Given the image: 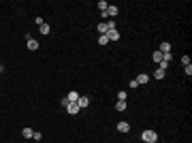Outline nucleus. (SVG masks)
<instances>
[{
  "mask_svg": "<svg viewBox=\"0 0 192 143\" xmlns=\"http://www.w3.org/2000/svg\"><path fill=\"white\" fill-rule=\"evenodd\" d=\"M158 51H162V53H171V43H169V41H162V45H160Z\"/></svg>",
  "mask_w": 192,
  "mask_h": 143,
  "instance_id": "nucleus-8",
  "label": "nucleus"
},
{
  "mask_svg": "<svg viewBox=\"0 0 192 143\" xmlns=\"http://www.w3.org/2000/svg\"><path fill=\"white\" fill-rule=\"evenodd\" d=\"M79 92H68V96H66V98H68V102H77V100H79Z\"/></svg>",
  "mask_w": 192,
  "mask_h": 143,
  "instance_id": "nucleus-12",
  "label": "nucleus"
},
{
  "mask_svg": "<svg viewBox=\"0 0 192 143\" xmlns=\"http://www.w3.org/2000/svg\"><path fill=\"white\" fill-rule=\"evenodd\" d=\"M26 41H28V49H30V51H36V49H39V41H34L30 34H26Z\"/></svg>",
  "mask_w": 192,
  "mask_h": 143,
  "instance_id": "nucleus-2",
  "label": "nucleus"
},
{
  "mask_svg": "<svg viewBox=\"0 0 192 143\" xmlns=\"http://www.w3.org/2000/svg\"><path fill=\"white\" fill-rule=\"evenodd\" d=\"M117 100H126V92H117Z\"/></svg>",
  "mask_w": 192,
  "mask_h": 143,
  "instance_id": "nucleus-22",
  "label": "nucleus"
},
{
  "mask_svg": "<svg viewBox=\"0 0 192 143\" xmlns=\"http://www.w3.org/2000/svg\"><path fill=\"white\" fill-rule=\"evenodd\" d=\"M0 71H2V64H0Z\"/></svg>",
  "mask_w": 192,
  "mask_h": 143,
  "instance_id": "nucleus-23",
  "label": "nucleus"
},
{
  "mask_svg": "<svg viewBox=\"0 0 192 143\" xmlns=\"http://www.w3.org/2000/svg\"><path fill=\"white\" fill-rule=\"evenodd\" d=\"M115 109H117V111H126V100H117Z\"/></svg>",
  "mask_w": 192,
  "mask_h": 143,
  "instance_id": "nucleus-17",
  "label": "nucleus"
},
{
  "mask_svg": "<svg viewBox=\"0 0 192 143\" xmlns=\"http://www.w3.org/2000/svg\"><path fill=\"white\" fill-rule=\"evenodd\" d=\"M32 139H34V141H41V139H43V133H39V130H34V135H32Z\"/></svg>",
  "mask_w": 192,
  "mask_h": 143,
  "instance_id": "nucleus-20",
  "label": "nucleus"
},
{
  "mask_svg": "<svg viewBox=\"0 0 192 143\" xmlns=\"http://www.w3.org/2000/svg\"><path fill=\"white\" fill-rule=\"evenodd\" d=\"M184 73H186V75L190 77V75H192V64H188V66H184Z\"/></svg>",
  "mask_w": 192,
  "mask_h": 143,
  "instance_id": "nucleus-21",
  "label": "nucleus"
},
{
  "mask_svg": "<svg viewBox=\"0 0 192 143\" xmlns=\"http://www.w3.org/2000/svg\"><path fill=\"white\" fill-rule=\"evenodd\" d=\"M32 135H34L32 128H21V137H24V139H32Z\"/></svg>",
  "mask_w": 192,
  "mask_h": 143,
  "instance_id": "nucleus-11",
  "label": "nucleus"
},
{
  "mask_svg": "<svg viewBox=\"0 0 192 143\" xmlns=\"http://www.w3.org/2000/svg\"><path fill=\"white\" fill-rule=\"evenodd\" d=\"M39 30H41V34H49V32H51L49 24H43V26H39Z\"/></svg>",
  "mask_w": 192,
  "mask_h": 143,
  "instance_id": "nucleus-16",
  "label": "nucleus"
},
{
  "mask_svg": "<svg viewBox=\"0 0 192 143\" xmlns=\"http://www.w3.org/2000/svg\"><path fill=\"white\" fill-rule=\"evenodd\" d=\"M96 6H98V9H100V13H102V11H107V6H109V2H105V0H100V2H98Z\"/></svg>",
  "mask_w": 192,
  "mask_h": 143,
  "instance_id": "nucleus-18",
  "label": "nucleus"
},
{
  "mask_svg": "<svg viewBox=\"0 0 192 143\" xmlns=\"http://www.w3.org/2000/svg\"><path fill=\"white\" fill-rule=\"evenodd\" d=\"M117 130H120V133H128V130H130V124H128V122H120V124H117Z\"/></svg>",
  "mask_w": 192,
  "mask_h": 143,
  "instance_id": "nucleus-10",
  "label": "nucleus"
},
{
  "mask_svg": "<svg viewBox=\"0 0 192 143\" xmlns=\"http://www.w3.org/2000/svg\"><path fill=\"white\" fill-rule=\"evenodd\" d=\"M117 13H120V9H117L115 4H109V6H107V17H115Z\"/></svg>",
  "mask_w": 192,
  "mask_h": 143,
  "instance_id": "nucleus-4",
  "label": "nucleus"
},
{
  "mask_svg": "<svg viewBox=\"0 0 192 143\" xmlns=\"http://www.w3.org/2000/svg\"><path fill=\"white\" fill-rule=\"evenodd\" d=\"M141 139H143L145 143H156L158 141V133H156V130H143Z\"/></svg>",
  "mask_w": 192,
  "mask_h": 143,
  "instance_id": "nucleus-1",
  "label": "nucleus"
},
{
  "mask_svg": "<svg viewBox=\"0 0 192 143\" xmlns=\"http://www.w3.org/2000/svg\"><path fill=\"white\" fill-rule=\"evenodd\" d=\"M164 77H167V71H162V68H158L154 73V79H164Z\"/></svg>",
  "mask_w": 192,
  "mask_h": 143,
  "instance_id": "nucleus-14",
  "label": "nucleus"
},
{
  "mask_svg": "<svg viewBox=\"0 0 192 143\" xmlns=\"http://www.w3.org/2000/svg\"><path fill=\"white\" fill-rule=\"evenodd\" d=\"M107 43H109V39H107V34H100V37H98V45H100V47H105Z\"/></svg>",
  "mask_w": 192,
  "mask_h": 143,
  "instance_id": "nucleus-15",
  "label": "nucleus"
},
{
  "mask_svg": "<svg viewBox=\"0 0 192 143\" xmlns=\"http://www.w3.org/2000/svg\"><path fill=\"white\" fill-rule=\"evenodd\" d=\"M96 28H98V32H100V34H107V32H109V26H107V21H100Z\"/></svg>",
  "mask_w": 192,
  "mask_h": 143,
  "instance_id": "nucleus-9",
  "label": "nucleus"
},
{
  "mask_svg": "<svg viewBox=\"0 0 192 143\" xmlns=\"http://www.w3.org/2000/svg\"><path fill=\"white\" fill-rule=\"evenodd\" d=\"M77 105H79V109H86V107L90 105V98H88V96H79V100H77Z\"/></svg>",
  "mask_w": 192,
  "mask_h": 143,
  "instance_id": "nucleus-6",
  "label": "nucleus"
},
{
  "mask_svg": "<svg viewBox=\"0 0 192 143\" xmlns=\"http://www.w3.org/2000/svg\"><path fill=\"white\" fill-rule=\"evenodd\" d=\"M135 81H137L139 86H145V83L149 81V75H147V73H141V75H137V79H135Z\"/></svg>",
  "mask_w": 192,
  "mask_h": 143,
  "instance_id": "nucleus-3",
  "label": "nucleus"
},
{
  "mask_svg": "<svg viewBox=\"0 0 192 143\" xmlns=\"http://www.w3.org/2000/svg\"><path fill=\"white\" fill-rule=\"evenodd\" d=\"M162 56H164V53H162V51H158V49H156V51L152 53V58H154V62H158V64L162 62Z\"/></svg>",
  "mask_w": 192,
  "mask_h": 143,
  "instance_id": "nucleus-13",
  "label": "nucleus"
},
{
  "mask_svg": "<svg viewBox=\"0 0 192 143\" xmlns=\"http://www.w3.org/2000/svg\"><path fill=\"white\" fill-rule=\"evenodd\" d=\"M107 39H109V41H117V39H120L117 28H115V30H109V32H107Z\"/></svg>",
  "mask_w": 192,
  "mask_h": 143,
  "instance_id": "nucleus-7",
  "label": "nucleus"
},
{
  "mask_svg": "<svg viewBox=\"0 0 192 143\" xmlns=\"http://www.w3.org/2000/svg\"><path fill=\"white\" fill-rule=\"evenodd\" d=\"M66 111H68L71 115H77V113H79V105H77V102H68Z\"/></svg>",
  "mask_w": 192,
  "mask_h": 143,
  "instance_id": "nucleus-5",
  "label": "nucleus"
},
{
  "mask_svg": "<svg viewBox=\"0 0 192 143\" xmlns=\"http://www.w3.org/2000/svg\"><path fill=\"white\" fill-rule=\"evenodd\" d=\"M190 62H192V58H190V56H182V64H184V66H188Z\"/></svg>",
  "mask_w": 192,
  "mask_h": 143,
  "instance_id": "nucleus-19",
  "label": "nucleus"
}]
</instances>
